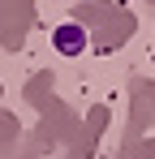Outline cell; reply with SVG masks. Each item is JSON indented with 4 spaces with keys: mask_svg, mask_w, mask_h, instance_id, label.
<instances>
[{
    "mask_svg": "<svg viewBox=\"0 0 155 159\" xmlns=\"http://www.w3.org/2000/svg\"><path fill=\"white\" fill-rule=\"evenodd\" d=\"M60 48L65 52H78V30H60Z\"/></svg>",
    "mask_w": 155,
    "mask_h": 159,
    "instance_id": "obj_1",
    "label": "cell"
}]
</instances>
